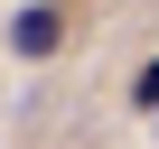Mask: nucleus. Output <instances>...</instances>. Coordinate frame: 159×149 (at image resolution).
Masks as SVG:
<instances>
[{"instance_id":"f257e3e1","label":"nucleus","mask_w":159,"mask_h":149,"mask_svg":"<svg viewBox=\"0 0 159 149\" xmlns=\"http://www.w3.org/2000/svg\"><path fill=\"white\" fill-rule=\"evenodd\" d=\"M56 37H66V10H19V28H10V47L38 65V56H56Z\"/></svg>"},{"instance_id":"f03ea898","label":"nucleus","mask_w":159,"mask_h":149,"mask_svg":"<svg viewBox=\"0 0 159 149\" xmlns=\"http://www.w3.org/2000/svg\"><path fill=\"white\" fill-rule=\"evenodd\" d=\"M131 103H140V112H159V65H140V84H131Z\"/></svg>"}]
</instances>
